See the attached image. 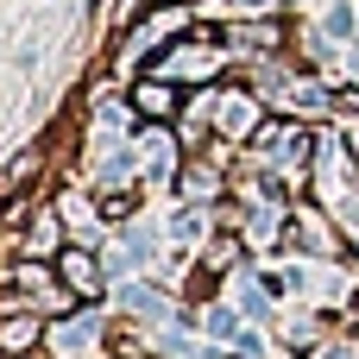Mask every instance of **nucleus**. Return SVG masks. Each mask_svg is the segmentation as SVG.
Wrapping results in <instances>:
<instances>
[{
    "mask_svg": "<svg viewBox=\"0 0 359 359\" xmlns=\"http://www.w3.org/2000/svg\"><path fill=\"white\" fill-rule=\"evenodd\" d=\"M133 101H139V114H145V120H164V114L177 107V95H170L164 82H139V88H133Z\"/></svg>",
    "mask_w": 359,
    "mask_h": 359,
    "instance_id": "f257e3e1",
    "label": "nucleus"
},
{
    "mask_svg": "<svg viewBox=\"0 0 359 359\" xmlns=\"http://www.w3.org/2000/svg\"><path fill=\"white\" fill-rule=\"evenodd\" d=\"M57 271H63V284H69V290H82V297L101 284V278H95V259H82V252H63V265H57Z\"/></svg>",
    "mask_w": 359,
    "mask_h": 359,
    "instance_id": "f03ea898",
    "label": "nucleus"
},
{
    "mask_svg": "<svg viewBox=\"0 0 359 359\" xmlns=\"http://www.w3.org/2000/svg\"><path fill=\"white\" fill-rule=\"evenodd\" d=\"M32 341H38V322H6V328H0V347H6V353H25Z\"/></svg>",
    "mask_w": 359,
    "mask_h": 359,
    "instance_id": "7ed1b4c3",
    "label": "nucleus"
}]
</instances>
